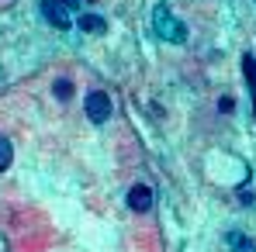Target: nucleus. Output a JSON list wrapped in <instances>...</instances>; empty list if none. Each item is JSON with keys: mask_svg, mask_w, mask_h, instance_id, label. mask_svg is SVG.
Listing matches in <instances>:
<instances>
[{"mask_svg": "<svg viewBox=\"0 0 256 252\" xmlns=\"http://www.w3.org/2000/svg\"><path fill=\"white\" fill-rule=\"evenodd\" d=\"M156 31H160V38L184 42V24H180V21H173L166 7H156Z\"/></svg>", "mask_w": 256, "mask_h": 252, "instance_id": "obj_2", "label": "nucleus"}, {"mask_svg": "<svg viewBox=\"0 0 256 252\" xmlns=\"http://www.w3.org/2000/svg\"><path fill=\"white\" fill-rule=\"evenodd\" d=\"M59 3H62V7H76L80 0H59Z\"/></svg>", "mask_w": 256, "mask_h": 252, "instance_id": "obj_10", "label": "nucleus"}, {"mask_svg": "<svg viewBox=\"0 0 256 252\" xmlns=\"http://www.w3.org/2000/svg\"><path fill=\"white\" fill-rule=\"evenodd\" d=\"M128 208L132 211H149L152 208V190H149L146 183H135V187L128 190Z\"/></svg>", "mask_w": 256, "mask_h": 252, "instance_id": "obj_4", "label": "nucleus"}, {"mask_svg": "<svg viewBox=\"0 0 256 252\" xmlns=\"http://www.w3.org/2000/svg\"><path fill=\"white\" fill-rule=\"evenodd\" d=\"M228 246H236L239 252H253V242H250V239H242L239 232H232V235H228Z\"/></svg>", "mask_w": 256, "mask_h": 252, "instance_id": "obj_8", "label": "nucleus"}, {"mask_svg": "<svg viewBox=\"0 0 256 252\" xmlns=\"http://www.w3.org/2000/svg\"><path fill=\"white\" fill-rule=\"evenodd\" d=\"M52 90H56V97H62V100H70V97H73V83H70V80H56Z\"/></svg>", "mask_w": 256, "mask_h": 252, "instance_id": "obj_9", "label": "nucleus"}, {"mask_svg": "<svg viewBox=\"0 0 256 252\" xmlns=\"http://www.w3.org/2000/svg\"><path fill=\"white\" fill-rule=\"evenodd\" d=\"M10 159H14V149H10V142H7V138H0V169L10 166Z\"/></svg>", "mask_w": 256, "mask_h": 252, "instance_id": "obj_7", "label": "nucleus"}, {"mask_svg": "<svg viewBox=\"0 0 256 252\" xmlns=\"http://www.w3.org/2000/svg\"><path fill=\"white\" fill-rule=\"evenodd\" d=\"M84 111H86V118H90L94 125L108 121V118H111V97H108L104 90H90L86 100H84Z\"/></svg>", "mask_w": 256, "mask_h": 252, "instance_id": "obj_1", "label": "nucleus"}, {"mask_svg": "<svg viewBox=\"0 0 256 252\" xmlns=\"http://www.w3.org/2000/svg\"><path fill=\"white\" fill-rule=\"evenodd\" d=\"M242 69H246V80H250L253 97H256V55H246V59H242Z\"/></svg>", "mask_w": 256, "mask_h": 252, "instance_id": "obj_6", "label": "nucleus"}, {"mask_svg": "<svg viewBox=\"0 0 256 252\" xmlns=\"http://www.w3.org/2000/svg\"><path fill=\"white\" fill-rule=\"evenodd\" d=\"M42 14L48 24H56V28H70V14H66V7L59 3V0H42Z\"/></svg>", "mask_w": 256, "mask_h": 252, "instance_id": "obj_3", "label": "nucleus"}, {"mask_svg": "<svg viewBox=\"0 0 256 252\" xmlns=\"http://www.w3.org/2000/svg\"><path fill=\"white\" fill-rule=\"evenodd\" d=\"M80 28L90 31V35H100V31H108V21H104L100 14H84V17H80Z\"/></svg>", "mask_w": 256, "mask_h": 252, "instance_id": "obj_5", "label": "nucleus"}]
</instances>
